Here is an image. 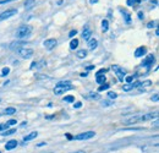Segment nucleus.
I'll return each mask as SVG.
<instances>
[{"mask_svg":"<svg viewBox=\"0 0 159 153\" xmlns=\"http://www.w3.org/2000/svg\"><path fill=\"white\" fill-rule=\"evenodd\" d=\"M154 25H156V22H154V21H151V22L147 25V27H148V28H153V26H154Z\"/></svg>","mask_w":159,"mask_h":153,"instance_id":"nucleus-36","label":"nucleus"},{"mask_svg":"<svg viewBox=\"0 0 159 153\" xmlns=\"http://www.w3.org/2000/svg\"><path fill=\"white\" fill-rule=\"evenodd\" d=\"M97 47H98V40H97V39L92 38L88 40V48H89L91 50H94Z\"/></svg>","mask_w":159,"mask_h":153,"instance_id":"nucleus-15","label":"nucleus"},{"mask_svg":"<svg viewBox=\"0 0 159 153\" xmlns=\"http://www.w3.org/2000/svg\"><path fill=\"white\" fill-rule=\"evenodd\" d=\"M139 19H143V12L142 11H139Z\"/></svg>","mask_w":159,"mask_h":153,"instance_id":"nucleus-41","label":"nucleus"},{"mask_svg":"<svg viewBox=\"0 0 159 153\" xmlns=\"http://www.w3.org/2000/svg\"><path fill=\"white\" fill-rule=\"evenodd\" d=\"M94 135H96V132H93V131H87V132H82L80 135H76L74 138L77 140V141H83V140H88V138L94 137Z\"/></svg>","mask_w":159,"mask_h":153,"instance_id":"nucleus-5","label":"nucleus"},{"mask_svg":"<svg viewBox=\"0 0 159 153\" xmlns=\"http://www.w3.org/2000/svg\"><path fill=\"white\" fill-rule=\"evenodd\" d=\"M92 69H93V65H89V66L87 67V70H92Z\"/></svg>","mask_w":159,"mask_h":153,"instance_id":"nucleus-46","label":"nucleus"},{"mask_svg":"<svg viewBox=\"0 0 159 153\" xmlns=\"http://www.w3.org/2000/svg\"><path fill=\"white\" fill-rule=\"evenodd\" d=\"M151 99L153 100V102H158V99H159V97H158V93H156L154 96H152L151 97Z\"/></svg>","mask_w":159,"mask_h":153,"instance_id":"nucleus-34","label":"nucleus"},{"mask_svg":"<svg viewBox=\"0 0 159 153\" xmlns=\"http://www.w3.org/2000/svg\"><path fill=\"white\" fill-rule=\"evenodd\" d=\"M91 36H92V31H91V28L88 26H86L84 30H83V32H82V38L84 39V40H89Z\"/></svg>","mask_w":159,"mask_h":153,"instance_id":"nucleus-10","label":"nucleus"},{"mask_svg":"<svg viewBox=\"0 0 159 153\" xmlns=\"http://www.w3.org/2000/svg\"><path fill=\"white\" fill-rule=\"evenodd\" d=\"M19 143H17V141L16 140H10L6 145H5V150L6 151H11V150H14V148H16V146H17Z\"/></svg>","mask_w":159,"mask_h":153,"instance_id":"nucleus-12","label":"nucleus"},{"mask_svg":"<svg viewBox=\"0 0 159 153\" xmlns=\"http://www.w3.org/2000/svg\"><path fill=\"white\" fill-rule=\"evenodd\" d=\"M75 153H84L83 151H77V152H75Z\"/></svg>","mask_w":159,"mask_h":153,"instance_id":"nucleus-47","label":"nucleus"},{"mask_svg":"<svg viewBox=\"0 0 159 153\" xmlns=\"http://www.w3.org/2000/svg\"><path fill=\"white\" fill-rule=\"evenodd\" d=\"M102 105H103V107H109V105H111V102H108V100H104V102L102 103Z\"/></svg>","mask_w":159,"mask_h":153,"instance_id":"nucleus-35","label":"nucleus"},{"mask_svg":"<svg viewBox=\"0 0 159 153\" xmlns=\"http://www.w3.org/2000/svg\"><path fill=\"white\" fill-rule=\"evenodd\" d=\"M0 153H1V152H0Z\"/></svg>","mask_w":159,"mask_h":153,"instance_id":"nucleus-49","label":"nucleus"},{"mask_svg":"<svg viewBox=\"0 0 159 153\" xmlns=\"http://www.w3.org/2000/svg\"><path fill=\"white\" fill-rule=\"evenodd\" d=\"M66 85H71V82L70 81H61L58 83V86H66Z\"/></svg>","mask_w":159,"mask_h":153,"instance_id":"nucleus-30","label":"nucleus"},{"mask_svg":"<svg viewBox=\"0 0 159 153\" xmlns=\"http://www.w3.org/2000/svg\"><path fill=\"white\" fill-rule=\"evenodd\" d=\"M74 88V86H71V85H66V86H55V88H54V93L55 95H64L65 92H67V91H70V90H72Z\"/></svg>","mask_w":159,"mask_h":153,"instance_id":"nucleus-3","label":"nucleus"},{"mask_svg":"<svg viewBox=\"0 0 159 153\" xmlns=\"http://www.w3.org/2000/svg\"><path fill=\"white\" fill-rule=\"evenodd\" d=\"M139 121H142V115H132V116H130V118H127V119L124 120V123L127 124V125L137 124Z\"/></svg>","mask_w":159,"mask_h":153,"instance_id":"nucleus-7","label":"nucleus"},{"mask_svg":"<svg viewBox=\"0 0 159 153\" xmlns=\"http://www.w3.org/2000/svg\"><path fill=\"white\" fill-rule=\"evenodd\" d=\"M37 65H38V63H32V65H31V69H34Z\"/></svg>","mask_w":159,"mask_h":153,"instance_id":"nucleus-42","label":"nucleus"},{"mask_svg":"<svg viewBox=\"0 0 159 153\" xmlns=\"http://www.w3.org/2000/svg\"><path fill=\"white\" fill-rule=\"evenodd\" d=\"M76 35H77V31H76V30H72V31H70L69 37H74V36H76Z\"/></svg>","mask_w":159,"mask_h":153,"instance_id":"nucleus-33","label":"nucleus"},{"mask_svg":"<svg viewBox=\"0 0 159 153\" xmlns=\"http://www.w3.org/2000/svg\"><path fill=\"white\" fill-rule=\"evenodd\" d=\"M132 88H134V86H132V85H130V83H127V85H125V86L122 87V90H124V91H126V92H127V91H131Z\"/></svg>","mask_w":159,"mask_h":153,"instance_id":"nucleus-25","label":"nucleus"},{"mask_svg":"<svg viewBox=\"0 0 159 153\" xmlns=\"http://www.w3.org/2000/svg\"><path fill=\"white\" fill-rule=\"evenodd\" d=\"M74 107H75V108H81V107H82V103H81V102H76Z\"/></svg>","mask_w":159,"mask_h":153,"instance_id":"nucleus-38","label":"nucleus"},{"mask_svg":"<svg viewBox=\"0 0 159 153\" xmlns=\"http://www.w3.org/2000/svg\"><path fill=\"white\" fill-rule=\"evenodd\" d=\"M75 100V97L74 96H67V97H64V102H67V103H71Z\"/></svg>","mask_w":159,"mask_h":153,"instance_id":"nucleus-24","label":"nucleus"},{"mask_svg":"<svg viewBox=\"0 0 159 153\" xmlns=\"http://www.w3.org/2000/svg\"><path fill=\"white\" fill-rule=\"evenodd\" d=\"M89 2H91V4H97L98 0H89Z\"/></svg>","mask_w":159,"mask_h":153,"instance_id":"nucleus-43","label":"nucleus"},{"mask_svg":"<svg viewBox=\"0 0 159 153\" xmlns=\"http://www.w3.org/2000/svg\"><path fill=\"white\" fill-rule=\"evenodd\" d=\"M37 136H38V132H37V131H33V132H31V134L26 135V136L23 137V141H25V142H27V141H32V140H34Z\"/></svg>","mask_w":159,"mask_h":153,"instance_id":"nucleus-14","label":"nucleus"},{"mask_svg":"<svg viewBox=\"0 0 159 153\" xmlns=\"http://www.w3.org/2000/svg\"><path fill=\"white\" fill-rule=\"evenodd\" d=\"M10 1H14V0H0V4H6V2H10Z\"/></svg>","mask_w":159,"mask_h":153,"instance_id":"nucleus-40","label":"nucleus"},{"mask_svg":"<svg viewBox=\"0 0 159 153\" xmlns=\"http://www.w3.org/2000/svg\"><path fill=\"white\" fill-rule=\"evenodd\" d=\"M120 12L124 15V19H125V22H126V23H130V22H131V15H130L125 9H120Z\"/></svg>","mask_w":159,"mask_h":153,"instance_id":"nucleus-16","label":"nucleus"},{"mask_svg":"<svg viewBox=\"0 0 159 153\" xmlns=\"http://www.w3.org/2000/svg\"><path fill=\"white\" fill-rule=\"evenodd\" d=\"M31 31H32V28L30 26H21V27H19V30L16 31V38L22 39L25 38V37H27L31 33Z\"/></svg>","mask_w":159,"mask_h":153,"instance_id":"nucleus-1","label":"nucleus"},{"mask_svg":"<svg viewBox=\"0 0 159 153\" xmlns=\"http://www.w3.org/2000/svg\"><path fill=\"white\" fill-rule=\"evenodd\" d=\"M6 125L10 128V126H12V125H16V120L15 119H11V120H9V121H6Z\"/></svg>","mask_w":159,"mask_h":153,"instance_id":"nucleus-28","label":"nucleus"},{"mask_svg":"<svg viewBox=\"0 0 159 153\" xmlns=\"http://www.w3.org/2000/svg\"><path fill=\"white\" fill-rule=\"evenodd\" d=\"M34 2H36V0H26V1H25V6H26V9H31V7L33 6Z\"/></svg>","mask_w":159,"mask_h":153,"instance_id":"nucleus-20","label":"nucleus"},{"mask_svg":"<svg viewBox=\"0 0 159 153\" xmlns=\"http://www.w3.org/2000/svg\"><path fill=\"white\" fill-rule=\"evenodd\" d=\"M9 129V126L6 125V124H0V131H2V130H7Z\"/></svg>","mask_w":159,"mask_h":153,"instance_id":"nucleus-31","label":"nucleus"},{"mask_svg":"<svg viewBox=\"0 0 159 153\" xmlns=\"http://www.w3.org/2000/svg\"><path fill=\"white\" fill-rule=\"evenodd\" d=\"M43 45L45 47V49H48V50H52V49H54L57 45H58V40L57 39H47V40H44V43H43Z\"/></svg>","mask_w":159,"mask_h":153,"instance_id":"nucleus-8","label":"nucleus"},{"mask_svg":"<svg viewBox=\"0 0 159 153\" xmlns=\"http://www.w3.org/2000/svg\"><path fill=\"white\" fill-rule=\"evenodd\" d=\"M126 4H127L129 6H131V5H134V4H135V1H134V0H127V1H126Z\"/></svg>","mask_w":159,"mask_h":153,"instance_id":"nucleus-39","label":"nucleus"},{"mask_svg":"<svg viewBox=\"0 0 159 153\" xmlns=\"http://www.w3.org/2000/svg\"><path fill=\"white\" fill-rule=\"evenodd\" d=\"M76 55H77V58H80V59H84V58L87 57V50H84V49H82V50H79Z\"/></svg>","mask_w":159,"mask_h":153,"instance_id":"nucleus-18","label":"nucleus"},{"mask_svg":"<svg viewBox=\"0 0 159 153\" xmlns=\"http://www.w3.org/2000/svg\"><path fill=\"white\" fill-rule=\"evenodd\" d=\"M108 88H109V85H107V83L104 85V83H103V86L99 87V91H104V90H108Z\"/></svg>","mask_w":159,"mask_h":153,"instance_id":"nucleus-32","label":"nucleus"},{"mask_svg":"<svg viewBox=\"0 0 159 153\" xmlns=\"http://www.w3.org/2000/svg\"><path fill=\"white\" fill-rule=\"evenodd\" d=\"M44 145H45L44 142H40V143H38V147H42V146H44Z\"/></svg>","mask_w":159,"mask_h":153,"instance_id":"nucleus-45","label":"nucleus"},{"mask_svg":"<svg viewBox=\"0 0 159 153\" xmlns=\"http://www.w3.org/2000/svg\"><path fill=\"white\" fill-rule=\"evenodd\" d=\"M16 14H17V10H16V9H9V10H6V11H4V12L0 14V21L10 19L11 16H14V15H16Z\"/></svg>","mask_w":159,"mask_h":153,"instance_id":"nucleus-4","label":"nucleus"},{"mask_svg":"<svg viewBox=\"0 0 159 153\" xmlns=\"http://www.w3.org/2000/svg\"><path fill=\"white\" fill-rule=\"evenodd\" d=\"M77 45H79V39L75 38L70 42V48H71V49H76V48H77Z\"/></svg>","mask_w":159,"mask_h":153,"instance_id":"nucleus-19","label":"nucleus"},{"mask_svg":"<svg viewBox=\"0 0 159 153\" xmlns=\"http://www.w3.org/2000/svg\"><path fill=\"white\" fill-rule=\"evenodd\" d=\"M17 53H19V55H20L21 58H23V59H31V58L33 57V50H32L31 48H26V47L17 49Z\"/></svg>","mask_w":159,"mask_h":153,"instance_id":"nucleus-2","label":"nucleus"},{"mask_svg":"<svg viewBox=\"0 0 159 153\" xmlns=\"http://www.w3.org/2000/svg\"><path fill=\"white\" fill-rule=\"evenodd\" d=\"M154 60H156L154 55H153V54H149V55H147V58L143 60V63H142V66H147V67H151V66L153 65Z\"/></svg>","mask_w":159,"mask_h":153,"instance_id":"nucleus-9","label":"nucleus"},{"mask_svg":"<svg viewBox=\"0 0 159 153\" xmlns=\"http://www.w3.org/2000/svg\"><path fill=\"white\" fill-rule=\"evenodd\" d=\"M151 85H152V81L147 80V81H144V82H141L137 88H139V91H146V90H147V88H148Z\"/></svg>","mask_w":159,"mask_h":153,"instance_id":"nucleus-13","label":"nucleus"},{"mask_svg":"<svg viewBox=\"0 0 159 153\" xmlns=\"http://www.w3.org/2000/svg\"><path fill=\"white\" fill-rule=\"evenodd\" d=\"M4 113L6 115H12L16 113V109H15V108H6V109L4 110Z\"/></svg>","mask_w":159,"mask_h":153,"instance_id":"nucleus-21","label":"nucleus"},{"mask_svg":"<svg viewBox=\"0 0 159 153\" xmlns=\"http://www.w3.org/2000/svg\"><path fill=\"white\" fill-rule=\"evenodd\" d=\"M89 98H92V99H99L100 96L98 93H93V92H91L89 93Z\"/></svg>","mask_w":159,"mask_h":153,"instance_id":"nucleus-27","label":"nucleus"},{"mask_svg":"<svg viewBox=\"0 0 159 153\" xmlns=\"http://www.w3.org/2000/svg\"><path fill=\"white\" fill-rule=\"evenodd\" d=\"M108 97H109L110 99H115V98L118 97V95H116L115 92H108Z\"/></svg>","mask_w":159,"mask_h":153,"instance_id":"nucleus-29","label":"nucleus"},{"mask_svg":"<svg viewBox=\"0 0 159 153\" xmlns=\"http://www.w3.org/2000/svg\"><path fill=\"white\" fill-rule=\"evenodd\" d=\"M16 132V129H11V130H5V132H4V136H10V135L15 134Z\"/></svg>","mask_w":159,"mask_h":153,"instance_id":"nucleus-23","label":"nucleus"},{"mask_svg":"<svg viewBox=\"0 0 159 153\" xmlns=\"http://www.w3.org/2000/svg\"><path fill=\"white\" fill-rule=\"evenodd\" d=\"M96 81H97L98 83H104V82H105V76H103V75H97Z\"/></svg>","mask_w":159,"mask_h":153,"instance_id":"nucleus-22","label":"nucleus"},{"mask_svg":"<svg viewBox=\"0 0 159 153\" xmlns=\"http://www.w3.org/2000/svg\"><path fill=\"white\" fill-rule=\"evenodd\" d=\"M108 28H109V22H108V20H103V21H102V30H103V32H107Z\"/></svg>","mask_w":159,"mask_h":153,"instance_id":"nucleus-17","label":"nucleus"},{"mask_svg":"<svg viewBox=\"0 0 159 153\" xmlns=\"http://www.w3.org/2000/svg\"><path fill=\"white\" fill-rule=\"evenodd\" d=\"M66 137H67L69 140H71V138H72V136H71L70 134H66Z\"/></svg>","mask_w":159,"mask_h":153,"instance_id":"nucleus-44","label":"nucleus"},{"mask_svg":"<svg viewBox=\"0 0 159 153\" xmlns=\"http://www.w3.org/2000/svg\"><path fill=\"white\" fill-rule=\"evenodd\" d=\"M134 1H135V2H139V1H141V0H134Z\"/></svg>","mask_w":159,"mask_h":153,"instance_id":"nucleus-48","label":"nucleus"},{"mask_svg":"<svg viewBox=\"0 0 159 153\" xmlns=\"http://www.w3.org/2000/svg\"><path fill=\"white\" fill-rule=\"evenodd\" d=\"M125 80H126V82H127V83H130V82L134 80V76H127L126 78H125Z\"/></svg>","mask_w":159,"mask_h":153,"instance_id":"nucleus-37","label":"nucleus"},{"mask_svg":"<svg viewBox=\"0 0 159 153\" xmlns=\"http://www.w3.org/2000/svg\"><path fill=\"white\" fill-rule=\"evenodd\" d=\"M111 70L116 74V76L119 78L120 81H124V77H125V70L122 69V67H120L118 65H113L111 66Z\"/></svg>","mask_w":159,"mask_h":153,"instance_id":"nucleus-6","label":"nucleus"},{"mask_svg":"<svg viewBox=\"0 0 159 153\" xmlns=\"http://www.w3.org/2000/svg\"><path fill=\"white\" fill-rule=\"evenodd\" d=\"M147 54V48L146 47H139L136 50H135V57L136 58H141L143 55Z\"/></svg>","mask_w":159,"mask_h":153,"instance_id":"nucleus-11","label":"nucleus"},{"mask_svg":"<svg viewBox=\"0 0 159 153\" xmlns=\"http://www.w3.org/2000/svg\"><path fill=\"white\" fill-rule=\"evenodd\" d=\"M9 72H10V69H9V67H4V69L1 70V76H6Z\"/></svg>","mask_w":159,"mask_h":153,"instance_id":"nucleus-26","label":"nucleus"}]
</instances>
